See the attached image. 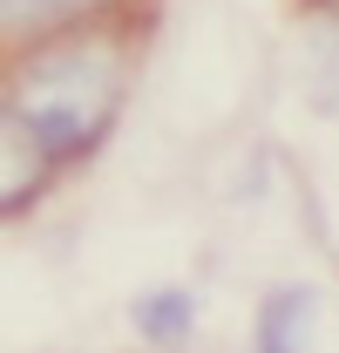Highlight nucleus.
I'll return each mask as SVG.
<instances>
[{
	"mask_svg": "<svg viewBox=\"0 0 339 353\" xmlns=\"http://www.w3.org/2000/svg\"><path fill=\"white\" fill-rule=\"evenodd\" d=\"M95 0H7V34H34V28H54V21H75Z\"/></svg>",
	"mask_w": 339,
	"mask_h": 353,
	"instance_id": "7ed1b4c3",
	"label": "nucleus"
},
{
	"mask_svg": "<svg viewBox=\"0 0 339 353\" xmlns=\"http://www.w3.org/2000/svg\"><path fill=\"white\" fill-rule=\"evenodd\" d=\"M136 326H143L150 340H183V333H190V292H150V299L136 306Z\"/></svg>",
	"mask_w": 339,
	"mask_h": 353,
	"instance_id": "f03ea898",
	"label": "nucleus"
},
{
	"mask_svg": "<svg viewBox=\"0 0 339 353\" xmlns=\"http://www.w3.org/2000/svg\"><path fill=\"white\" fill-rule=\"evenodd\" d=\"M326 7H339V0H326Z\"/></svg>",
	"mask_w": 339,
	"mask_h": 353,
	"instance_id": "20e7f679",
	"label": "nucleus"
},
{
	"mask_svg": "<svg viewBox=\"0 0 339 353\" xmlns=\"http://www.w3.org/2000/svg\"><path fill=\"white\" fill-rule=\"evenodd\" d=\"M116 95H123V75L102 48H61V54H41L28 68V82L14 88L7 123H21L34 136L41 157H75L109 130Z\"/></svg>",
	"mask_w": 339,
	"mask_h": 353,
	"instance_id": "f257e3e1",
	"label": "nucleus"
}]
</instances>
